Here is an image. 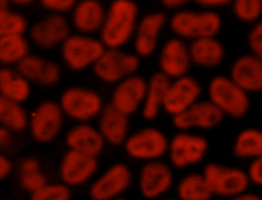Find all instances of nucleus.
Returning <instances> with one entry per match:
<instances>
[{
    "label": "nucleus",
    "mask_w": 262,
    "mask_h": 200,
    "mask_svg": "<svg viewBox=\"0 0 262 200\" xmlns=\"http://www.w3.org/2000/svg\"><path fill=\"white\" fill-rule=\"evenodd\" d=\"M223 113L210 101H201L173 117V124L180 130L190 128L210 129L221 123Z\"/></svg>",
    "instance_id": "obj_13"
},
{
    "label": "nucleus",
    "mask_w": 262,
    "mask_h": 200,
    "mask_svg": "<svg viewBox=\"0 0 262 200\" xmlns=\"http://www.w3.org/2000/svg\"><path fill=\"white\" fill-rule=\"evenodd\" d=\"M159 65L161 72L170 79L186 76L191 65L188 47L181 39H170L161 50Z\"/></svg>",
    "instance_id": "obj_15"
},
{
    "label": "nucleus",
    "mask_w": 262,
    "mask_h": 200,
    "mask_svg": "<svg viewBox=\"0 0 262 200\" xmlns=\"http://www.w3.org/2000/svg\"><path fill=\"white\" fill-rule=\"evenodd\" d=\"M147 82L140 76H129L122 80L113 92L112 105L125 115L133 114L143 104Z\"/></svg>",
    "instance_id": "obj_16"
},
{
    "label": "nucleus",
    "mask_w": 262,
    "mask_h": 200,
    "mask_svg": "<svg viewBox=\"0 0 262 200\" xmlns=\"http://www.w3.org/2000/svg\"><path fill=\"white\" fill-rule=\"evenodd\" d=\"M115 200H127V199H125V198H117Z\"/></svg>",
    "instance_id": "obj_46"
},
{
    "label": "nucleus",
    "mask_w": 262,
    "mask_h": 200,
    "mask_svg": "<svg viewBox=\"0 0 262 200\" xmlns=\"http://www.w3.org/2000/svg\"><path fill=\"white\" fill-rule=\"evenodd\" d=\"M169 142L166 135L155 127L142 128L125 142V150L135 159L154 161L168 152Z\"/></svg>",
    "instance_id": "obj_8"
},
{
    "label": "nucleus",
    "mask_w": 262,
    "mask_h": 200,
    "mask_svg": "<svg viewBox=\"0 0 262 200\" xmlns=\"http://www.w3.org/2000/svg\"><path fill=\"white\" fill-rule=\"evenodd\" d=\"M41 4L44 8L54 12H66L75 8L77 2L75 0H42Z\"/></svg>",
    "instance_id": "obj_37"
},
{
    "label": "nucleus",
    "mask_w": 262,
    "mask_h": 200,
    "mask_svg": "<svg viewBox=\"0 0 262 200\" xmlns=\"http://www.w3.org/2000/svg\"><path fill=\"white\" fill-rule=\"evenodd\" d=\"M202 87L193 77L186 75L177 78L171 81L163 108L173 117L179 115L199 102Z\"/></svg>",
    "instance_id": "obj_11"
},
{
    "label": "nucleus",
    "mask_w": 262,
    "mask_h": 200,
    "mask_svg": "<svg viewBox=\"0 0 262 200\" xmlns=\"http://www.w3.org/2000/svg\"><path fill=\"white\" fill-rule=\"evenodd\" d=\"M94 157L70 150L60 163V177L67 186H79L88 181L97 169Z\"/></svg>",
    "instance_id": "obj_17"
},
{
    "label": "nucleus",
    "mask_w": 262,
    "mask_h": 200,
    "mask_svg": "<svg viewBox=\"0 0 262 200\" xmlns=\"http://www.w3.org/2000/svg\"><path fill=\"white\" fill-rule=\"evenodd\" d=\"M166 23L163 12H151L144 15L135 31L134 46L137 54L146 57L156 49L159 36Z\"/></svg>",
    "instance_id": "obj_20"
},
{
    "label": "nucleus",
    "mask_w": 262,
    "mask_h": 200,
    "mask_svg": "<svg viewBox=\"0 0 262 200\" xmlns=\"http://www.w3.org/2000/svg\"><path fill=\"white\" fill-rule=\"evenodd\" d=\"M104 51V44L101 41L83 35L70 36L61 47L63 61L74 71H81L94 65Z\"/></svg>",
    "instance_id": "obj_5"
},
{
    "label": "nucleus",
    "mask_w": 262,
    "mask_h": 200,
    "mask_svg": "<svg viewBox=\"0 0 262 200\" xmlns=\"http://www.w3.org/2000/svg\"><path fill=\"white\" fill-rule=\"evenodd\" d=\"M31 92L29 81L18 72L8 68L0 69V93L1 96L15 103L25 102Z\"/></svg>",
    "instance_id": "obj_27"
},
{
    "label": "nucleus",
    "mask_w": 262,
    "mask_h": 200,
    "mask_svg": "<svg viewBox=\"0 0 262 200\" xmlns=\"http://www.w3.org/2000/svg\"><path fill=\"white\" fill-rule=\"evenodd\" d=\"M170 84V78H168L162 72L155 73L149 78L142 107V116L145 119L151 120L158 116L160 109L164 106L165 97Z\"/></svg>",
    "instance_id": "obj_26"
},
{
    "label": "nucleus",
    "mask_w": 262,
    "mask_h": 200,
    "mask_svg": "<svg viewBox=\"0 0 262 200\" xmlns=\"http://www.w3.org/2000/svg\"><path fill=\"white\" fill-rule=\"evenodd\" d=\"M11 163L10 161L3 155L0 154V181L5 178L11 171Z\"/></svg>",
    "instance_id": "obj_40"
},
{
    "label": "nucleus",
    "mask_w": 262,
    "mask_h": 200,
    "mask_svg": "<svg viewBox=\"0 0 262 200\" xmlns=\"http://www.w3.org/2000/svg\"><path fill=\"white\" fill-rule=\"evenodd\" d=\"M30 200H71V190L64 184H47L31 194Z\"/></svg>",
    "instance_id": "obj_35"
},
{
    "label": "nucleus",
    "mask_w": 262,
    "mask_h": 200,
    "mask_svg": "<svg viewBox=\"0 0 262 200\" xmlns=\"http://www.w3.org/2000/svg\"><path fill=\"white\" fill-rule=\"evenodd\" d=\"M208 150L205 137L185 131L175 134L169 142L170 161L177 168L196 164L203 160Z\"/></svg>",
    "instance_id": "obj_9"
},
{
    "label": "nucleus",
    "mask_w": 262,
    "mask_h": 200,
    "mask_svg": "<svg viewBox=\"0 0 262 200\" xmlns=\"http://www.w3.org/2000/svg\"><path fill=\"white\" fill-rule=\"evenodd\" d=\"M138 6L130 0L114 1L105 13L100 29L101 42L110 48L127 43L137 28Z\"/></svg>",
    "instance_id": "obj_1"
},
{
    "label": "nucleus",
    "mask_w": 262,
    "mask_h": 200,
    "mask_svg": "<svg viewBox=\"0 0 262 200\" xmlns=\"http://www.w3.org/2000/svg\"><path fill=\"white\" fill-rule=\"evenodd\" d=\"M248 43L252 54L262 61V21L256 23L248 36Z\"/></svg>",
    "instance_id": "obj_36"
},
{
    "label": "nucleus",
    "mask_w": 262,
    "mask_h": 200,
    "mask_svg": "<svg viewBox=\"0 0 262 200\" xmlns=\"http://www.w3.org/2000/svg\"><path fill=\"white\" fill-rule=\"evenodd\" d=\"M235 16L244 23H254L262 14L261 0H236L232 4Z\"/></svg>",
    "instance_id": "obj_34"
},
{
    "label": "nucleus",
    "mask_w": 262,
    "mask_h": 200,
    "mask_svg": "<svg viewBox=\"0 0 262 200\" xmlns=\"http://www.w3.org/2000/svg\"><path fill=\"white\" fill-rule=\"evenodd\" d=\"M230 78L246 92L262 91V61L254 54L239 56L231 66Z\"/></svg>",
    "instance_id": "obj_19"
},
{
    "label": "nucleus",
    "mask_w": 262,
    "mask_h": 200,
    "mask_svg": "<svg viewBox=\"0 0 262 200\" xmlns=\"http://www.w3.org/2000/svg\"><path fill=\"white\" fill-rule=\"evenodd\" d=\"M27 29L26 18L9 9L0 10V38L13 34H21Z\"/></svg>",
    "instance_id": "obj_33"
},
{
    "label": "nucleus",
    "mask_w": 262,
    "mask_h": 200,
    "mask_svg": "<svg viewBox=\"0 0 262 200\" xmlns=\"http://www.w3.org/2000/svg\"><path fill=\"white\" fill-rule=\"evenodd\" d=\"M138 67L139 59L136 55L110 48L93 65V71L103 82L115 83L131 76Z\"/></svg>",
    "instance_id": "obj_6"
},
{
    "label": "nucleus",
    "mask_w": 262,
    "mask_h": 200,
    "mask_svg": "<svg viewBox=\"0 0 262 200\" xmlns=\"http://www.w3.org/2000/svg\"><path fill=\"white\" fill-rule=\"evenodd\" d=\"M166 200H171V199H166Z\"/></svg>",
    "instance_id": "obj_47"
},
{
    "label": "nucleus",
    "mask_w": 262,
    "mask_h": 200,
    "mask_svg": "<svg viewBox=\"0 0 262 200\" xmlns=\"http://www.w3.org/2000/svg\"><path fill=\"white\" fill-rule=\"evenodd\" d=\"M188 50L191 63L203 68L217 67L224 58V47L215 37L193 40Z\"/></svg>",
    "instance_id": "obj_25"
},
{
    "label": "nucleus",
    "mask_w": 262,
    "mask_h": 200,
    "mask_svg": "<svg viewBox=\"0 0 262 200\" xmlns=\"http://www.w3.org/2000/svg\"><path fill=\"white\" fill-rule=\"evenodd\" d=\"M70 150L96 158L103 150L104 138L101 133L88 124L74 126L67 134Z\"/></svg>",
    "instance_id": "obj_22"
},
{
    "label": "nucleus",
    "mask_w": 262,
    "mask_h": 200,
    "mask_svg": "<svg viewBox=\"0 0 262 200\" xmlns=\"http://www.w3.org/2000/svg\"><path fill=\"white\" fill-rule=\"evenodd\" d=\"M208 94L210 102L223 115L241 118L248 113L250 107L248 94L230 77L216 76L212 78L208 86Z\"/></svg>",
    "instance_id": "obj_3"
},
{
    "label": "nucleus",
    "mask_w": 262,
    "mask_h": 200,
    "mask_svg": "<svg viewBox=\"0 0 262 200\" xmlns=\"http://www.w3.org/2000/svg\"><path fill=\"white\" fill-rule=\"evenodd\" d=\"M177 195L180 200H210L213 193L203 174L190 173L178 183Z\"/></svg>",
    "instance_id": "obj_28"
},
{
    "label": "nucleus",
    "mask_w": 262,
    "mask_h": 200,
    "mask_svg": "<svg viewBox=\"0 0 262 200\" xmlns=\"http://www.w3.org/2000/svg\"><path fill=\"white\" fill-rule=\"evenodd\" d=\"M205 176L213 195L222 197H235L245 193L250 178L241 168L228 167L217 163H210L204 168Z\"/></svg>",
    "instance_id": "obj_4"
},
{
    "label": "nucleus",
    "mask_w": 262,
    "mask_h": 200,
    "mask_svg": "<svg viewBox=\"0 0 262 200\" xmlns=\"http://www.w3.org/2000/svg\"><path fill=\"white\" fill-rule=\"evenodd\" d=\"M70 26L60 14H50L36 23L31 29V38L42 48H51L63 43L70 35Z\"/></svg>",
    "instance_id": "obj_18"
},
{
    "label": "nucleus",
    "mask_w": 262,
    "mask_h": 200,
    "mask_svg": "<svg viewBox=\"0 0 262 200\" xmlns=\"http://www.w3.org/2000/svg\"><path fill=\"white\" fill-rule=\"evenodd\" d=\"M248 175L250 182L254 183L255 185L262 186V158L253 160L249 166Z\"/></svg>",
    "instance_id": "obj_38"
},
{
    "label": "nucleus",
    "mask_w": 262,
    "mask_h": 200,
    "mask_svg": "<svg viewBox=\"0 0 262 200\" xmlns=\"http://www.w3.org/2000/svg\"><path fill=\"white\" fill-rule=\"evenodd\" d=\"M162 3L167 8L175 9V8H180V7L184 6L187 3V1H185V0H164V1H162Z\"/></svg>",
    "instance_id": "obj_42"
},
{
    "label": "nucleus",
    "mask_w": 262,
    "mask_h": 200,
    "mask_svg": "<svg viewBox=\"0 0 262 200\" xmlns=\"http://www.w3.org/2000/svg\"><path fill=\"white\" fill-rule=\"evenodd\" d=\"M199 5H201L204 8H207L208 10H211L213 8L218 7H224L229 5L231 2L229 0H200L196 1Z\"/></svg>",
    "instance_id": "obj_39"
},
{
    "label": "nucleus",
    "mask_w": 262,
    "mask_h": 200,
    "mask_svg": "<svg viewBox=\"0 0 262 200\" xmlns=\"http://www.w3.org/2000/svg\"><path fill=\"white\" fill-rule=\"evenodd\" d=\"M10 142V132L5 127H0V149L7 146Z\"/></svg>",
    "instance_id": "obj_41"
},
{
    "label": "nucleus",
    "mask_w": 262,
    "mask_h": 200,
    "mask_svg": "<svg viewBox=\"0 0 262 200\" xmlns=\"http://www.w3.org/2000/svg\"><path fill=\"white\" fill-rule=\"evenodd\" d=\"M12 3H15L17 5H21V6H26V5H30L32 3L31 0H15V1H12Z\"/></svg>",
    "instance_id": "obj_44"
},
{
    "label": "nucleus",
    "mask_w": 262,
    "mask_h": 200,
    "mask_svg": "<svg viewBox=\"0 0 262 200\" xmlns=\"http://www.w3.org/2000/svg\"><path fill=\"white\" fill-rule=\"evenodd\" d=\"M19 182L21 187L31 194L47 185L46 177L40 171V166L36 159L28 157L20 161Z\"/></svg>",
    "instance_id": "obj_32"
},
{
    "label": "nucleus",
    "mask_w": 262,
    "mask_h": 200,
    "mask_svg": "<svg viewBox=\"0 0 262 200\" xmlns=\"http://www.w3.org/2000/svg\"><path fill=\"white\" fill-rule=\"evenodd\" d=\"M131 181V172L125 164H114L91 185L89 195L92 200H115L129 188Z\"/></svg>",
    "instance_id": "obj_10"
},
{
    "label": "nucleus",
    "mask_w": 262,
    "mask_h": 200,
    "mask_svg": "<svg viewBox=\"0 0 262 200\" xmlns=\"http://www.w3.org/2000/svg\"><path fill=\"white\" fill-rule=\"evenodd\" d=\"M105 17L103 5L96 0H83L76 4L73 24L82 33H93L101 29Z\"/></svg>",
    "instance_id": "obj_24"
},
{
    "label": "nucleus",
    "mask_w": 262,
    "mask_h": 200,
    "mask_svg": "<svg viewBox=\"0 0 262 200\" xmlns=\"http://www.w3.org/2000/svg\"><path fill=\"white\" fill-rule=\"evenodd\" d=\"M18 73L28 81L41 85L55 84L60 77L56 63L44 59L37 55H27L18 63Z\"/></svg>",
    "instance_id": "obj_21"
},
{
    "label": "nucleus",
    "mask_w": 262,
    "mask_h": 200,
    "mask_svg": "<svg viewBox=\"0 0 262 200\" xmlns=\"http://www.w3.org/2000/svg\"><path fill=\"white\" fill-rule=\"evenodd\" d=\"M6 200H9V199H6Z\"/></svg>",
    "instance_id": "obj_48"
},
{
    "label": "nucleus",
    "mask_w": 262,
    "mask_h": 200,
    "mask_svg": "<svg viewBox=\"0 0 262 200\" xmlns=\"http://www.w3.org/2000/svg\"><path fill=\"white\" fill-rule=\"evenodd\" d=\"M233 153L239 158H262V131L247 128L238 133L233 145Z\"/></svg>",
    "instance_id": "obj_29"
},
{
    "label": "nucleus",
    "mask_w": 262,
    "mask_h": 200,
    "mask_svg": "<svg viewBox=\"0 0 262 200\" xmlns=\"http://www.w3.org/2000/svg\"><path fill=\"white\" fill-rule=\"evenodd\" d=\"M230 200H262V198L254 193H242L235 197L230 198Z\"/></svg>",
    "instance_id": "obj_43"
},
{
    "label": "nucleus",
    "mask_w": 262,
    "mask_h": 200,
    "mask_svg": "<svg viewBox=\"0 0 262 200\" xmlns=\"http://www.w3.org/2000/svg\"><path fill=\"white\" fill-rule=\"evenodd\" d=\"M62 125V110L54 102L41 103L31 119V132L33 137L40 143L52 141L59 132Z\"/></svg>",
    "instance_id": "obj_12"
},
{
    "label": "nucleus",
    "mask_w": 262,
    "mask_h": 200,
    "mask_svg": "<svg viewBox=\"0 0 262 200\" xmlns=\"http://www.w3.org/2000/svg\"><path fill=\"white\" fill-rule=\"evenodd\" d=\"M0 123L13 131L24 130L28 119L20 104L0 95Z\"/></svg>",
    "instance_id": "obj_31"
},
{
    "label": "nucleus",
    "mask_w": 262,
    "mask_h": 200,
    "mask_svg": "<svg viewBox=\"0 0 262 200\" xmlns=\"http://www.w3.org/2000/svg\"><path fill=\"white\" fill-rule=\"evenodd\" d=\"M170 28L180 38L193 41L215 37L221 28V18L213 10H180L171 17Z\"/></svg>",
    "instance_id": "obj_2"
},
{
    "label": "nucleus",
    "mask_w": 262,
    "mask_h": 200,
    "mask_svg": "<svg viewBox=\"0 0 262 200\" xmlns=\"http://www.w3.org/2000/svg\"><path fill=\"white\" fill-rule=\"evenodd\" d=\"M99 132L112 145L123 144L127 139L128 116L116 109L112 104H108L101 112Z\"/></svg>",
    "instance_id": "obj_23"
},
{
    "label": "nucleus",
    "mask_w": 262,
    "mask_h": 200,
    "mask_svg": "<svg viewBox=\"0 0 262 200\" xmlns=\"http://www.w3.org/2000/svg\"><path fill=\"white\" fill-rule=\"evenodd\" d=\"M8 9V1L6 0H0V10Z\"/></svg>",
    "instance_id": "obj_45"
},
{
    "label": "nucleus",
    "mask_w": 262,
    "mask_h": 200,
    "mask_svg": "<svg viewBox=\"0 0 262 200\" xmlns=\"http://www.w3.org/2000/svg\"><path fill=\"white\" fill-rule=\"evenodd\" d=\"M173 184L171 168L162 161H149L143 165L139 176V190L146 199H155L166 193Z\"/></svg>",
    "instance_id": "obj_14"
},
{
    "label": "nucleus",
    "mask_w": 262,
    "mask_h": 200,
    "mask_svg": "<svg viewBox=\"0 0 262 200\" xmlns=\"http://www.w3.org/2000/svg\"><path fill=\"white\" fill-rule=\"evenodd\" d=\"M29 52V44L21 34H13L0 38V63L5 65L23 61Z\"/></svg>",
    "instance_id": "obj_30"
},
{
    "label": "nucleus",
    "mask_w": 262,
    "mask_h": 200,
    "mask_svg": "<svg viewBox=\"0 0 262 200\" xmlns=\"http://www.w3.org/2000/svg\"><path fill=\"white\" fill-rule=\"evenodd\" d=\"M60 108L71 118L88 121L97 116L102 109L98 93L84 87H70L60 96Z\"/></svg>",
    "instance_id": "obj_7"
}]
</instances>
